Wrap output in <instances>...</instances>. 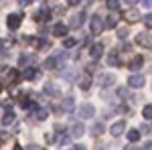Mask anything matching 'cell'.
Masks as SVG:
<instances>
[{"label": "cell", "mask_w": 152, "mask_h": 150, "mask_svg": "<svg viewBox=\"0 0 152 150\" xmlns=\"http://www.w3.org/2000/svg\"><path fill=\"white\" fill-rule=\"evenodd\" d=\"M14 150H23V146H14Z\"/></svg>", "instance_id": "cell-45"}, {"label": "cell", "mask_w": 152, "mask_h": 150, "mask_svg": "<svg viewBox=\"0 0 152 150\" xmlns=\"http://www.w3.org/2000/svg\"><path fill=\"white\" fill-rule=\"evenodd\" d=\"M114 81H116V75H114V73H102L99 79H97V83H99L102 87H112Z\"/></svg>", "instance_id": "cell-10"}, {"label": "cell", "mask_w": 152, "mask_h": 150, "mask_svg": "<svg viewBox=\"0 0 152 150\" xmlns=\"http://www.w3.org/2000/svg\"><path fill=\"white\" fill-rule=\"evenodd\" d=\"M41 75V71L37 69V67H24V73H23V77L26 81H33V79H37Z\"/></svg>", "instance_id": "cell-17"}, {"label": "cell", "mask_w": 152, "mask_h": 150, "mask_svg": "<svg viewBox=\"0 0 152 150\" xmlns=\"http://www.w3.org/2000/svg\"><path fill=\"white\" fill-rule=\"evenodd\" d=\"M53 35L55 37H67V26L63 23H57L55 26H53Z\"/></svg>", "instance_id": "cell-20"}, {"label": "cell", "mask_w": 152, "mask_h": 150, "mask_svg": "<svg viewBox=\"0 0 152 150\" xmlns=\"http://www.w3.org/2000/svg\"><path fill=\"white\" fill-rule=\"evenodd\" d=\"M142 65H144V57H142V55H136V57H132V59H130L128 69L136 73V71H140V69H142Z\"/></svg>", "instance_id": "cell-12"}, {"label": "cell", "mask_w": 152, "mask_h": 150, "mask_svg": "<svg viewBox=\"0 0 152 150\" xmlns=\"http://www.w3.org/2000/svg\"><path fill=\"white\" fill-rule=\"evenodd\" d=\"M57 140H59V146H69L73 138H71L69 134H61V136H57Z\"/></svg>", "instance_id": "cell-26"}, {"label": "cell", "mask_w": 152, "mask_h": 150, "mask_svg": "<svg viewBox=\"0 0 152 150\" xmlns=\"http://www.w3.org/2000/svg\"><path fill=\"white\" fill-rule=\"evenodd\" d=\"M144 24H146L148 29H152V12H148V14L144 16Z\"/></svg>", "instance_id": "cell-33"}, {"label": "cell", "mask_w": 152, "mask_h": 150, "mask_svg": "<svg viewBox=\"0 0 152 150\" xmlns=\"http://www.w3.org/2000/svg\"><path fill=\"white\" fill-rule=\"evenodd\" d=\"M128 85L132 89H142V87H144V77L138 75V73H134V75L128 77Z\"/></svg>", "instance_id": "cell-8"}, {"label": "cell", "mask_w": 152, "mask_h": 150, "mask_svg": "<svg viewBox=\"0 0 152 150\" xmlns=\"http://www.w3.org/2000/svg\"><path fill=\"white\" fill-rule=\"evenodd\" d=\"M35 63H37V55H26V53H23L18 57V65L20 67H35Z\"/></svg>", "instance_id": "cell-9"}, {"label": "cell", "mask_w": 152, "mask_h": 150, "mask_svg": "<svg viewBox=\"0 0 152 150\" xmlns=\"http://www.w3.org/2000/svg\"><path fill=\"white\" fill-rule=\"evenodd\" d=\"M45 91L47 93H51V95H53V97H59V87L57 85H55V83H51V81H49V83H45Z\"/></svg>", "instance_id": "cell-23"}, {"label": "cell", "mask_w": 152, "mask_h": 150, "mask_svg": "<svg viewBox=\"0 0 152 150\" xmlns=\"http://www.w3.org/2000/svg\"><path fill=\"white\" fill-rule=\"evenodd\" d=\"M6 138H8L6 132H0V146H2V142H6Z\"/></svg>", "instance_id": "cell-37"}, {"label": "cell", "mask_w": 152, "mask_h": 150, "mask_svg": "<svg viewBox=\"0 0 152 150\" xmlns=\"http://www.w3.org/2000/svg\"><path fill=\"white\" fill-rule=\"evenodd\" d=\"M136 43L144 49H152V33H140L136 37Z\"/></svg>", "instance_id": "cell-4"}, {"label": "cell", "mask_w": 152, "mask_h": 150, "mask_svg": "<svg viewBox=\"0 0 152 150\" xmlns=\"http://www.w3.org/2000/svg\"><path fill=\"white\" fill-rule=\"evenodd\" d=\"M59 108H61V112H63V114H69L71 110L75 108V100H73L71 95H67V97H63V100L59 102Z\"/></svg>", "instance_id": "cell-7"}, {"label": "cell", "mask_w": 152, "mask_h": 150, "mask_svg": "<svg viewBox=\"0 0 152 150\" xmlns=\"http://www.w3.org/2000/svg\"><path fill=\"white\" fill-rule=\"evenodd\" d=\"M2 89H4V83H2V79H0V91H2Z\"/></svg>", "instance_id": "cell-44"}, {"label": "cell", "mask_w": 152, "mask_h": 150, "mask_svg": "<svg viewBox=\"0 0 152 150\" xmlns=\"http://www.w3.org/2000/svg\"><path fill=\"white\" fill-rule=\"evenodd\" d=\"M83 134H85V126H83L81 122H77V124H73V126H71V130H69V136H71L73 140L81 138Z\"/></svg>", "instance_id": "cell-11"}, {"label": "cell", "mask_w": 152, "mask_h": 150, "mask_svg": "<svg viewBox=\"0 0 152 150\" xmlns=\"http://www.w3.org/2000/svg\"><path fill=\"white\" fill-rule=\"evenodd\" d=\"M124 2H126V4H130V6H134V4H138L140 0H124Z\"/></svg>", "instance_id": "cell-40"}, {"label": "cell", "mask_w": 152, "mask_h": 150, "mask_svg": "<svg viewBox=\"0 0 152 150\" xmlns=\"http://www.w3.org/2000/svg\"><path fill=\"white\" fill-rule=\"evenodd\" d=\"M14 118H16V116H14V112H12V110H6V112H4V116H2V126H10L12 122H14Z\"/></svg>", "instance_id": "cell-21"}, {"label": "cell", "mask_w": 152, "mask_h": 150, "mask_svg": "<svg viewBox=\"0 0 152 150\" xmlns=\"http://www.w3.org/2000/svg\"><path fill=\"white\" fill-rule=\"evenodd\" d=\"M116 24H118V16H116V14H110V16L104 20V26H105V29H114Z\"/></svg>", "instance_id": "cell-24"}, {"label": "cell", "mask_w": 152, "mask_h": 150, "mask_svg": "<svg viewBox=\"0 0 152 150\" xmlns=\"http://www.w3.org/2000/svg\"><path fill=\"white\" fill-rule=\"evenodd\" d=\"M124 18H126L128 23H138V20H140V12L136 10V8H130V10L124 12Z\"/></svg>", "instance_id": "cell-18"}, {"label": "cell", "mask_w": 152, "mask_h": 150, "mask_svg": "<svg viewBox=\"0 0 152 150\" xmlns=\"http://www.w3.org/2000/svg\"><path fill=\"white\" fill-rule=\"evenodd\" d=\"M20 23H23V14H18V12H14V14H10V16L6 18V24H8L10 31H16V29L20 26Z\"/></svg>", "instance_id": "cell-5"}, {"label": "cell", "mask_w": 152, "mask_h": 150, "mask_svg": "<svg viewBox=\"0 0 152 150\" xmlns=\"http://www.w3.org/2000/svg\"><path fill=\"white\" fill-rule=\"evenodd\" d=\"M104 29H105L104 26V18H102L99 14H94L91 20H89V33H91V35H99Z\"/></svg>", "instance_id": "cell-1"}, {"label": "cell", "mask_w": 152, "mask_h": 150, "mask_svg": "<svg viewBox=\"0 0 152 150\" xmlns=\"http://www.w3.org/2000/svg\"><path fill=\"white\" fill-rule=\"evenodd\" d=\"M124 150H140V148H138V146H132V144H130V146H126Z\"/></svg>", "instance_id": "cell-42"}, {"label": "cell", "mask_w": 152, "mask_h": 150, "mask_svg": "<svg viewBox=\"0 0 152 150\" xmlns=\"http://www.w3.org/2000/svg\"><path fill=\"white\" fill-rule=\"evenodd\" d=\"M77 116H79V118H83V120H89V118H94V116H95V108L91 104H83V105H79Z\"/></svg>", "instance_id": "cell-2"}, {"label": "cell", "mask_w": 152, "mask_h": 150, "mask_svg": "<svg viewBox=\"0 0 152 150\" xmlns=\"http://www.w3.org/2000/svg\"><path fill=\"white\" fill-rule=\"evenodd\" d=\"M8 81H10V83H16V81H18V71L16 69L8 71Z\"/></svg>", "instance_id": "cell-28"}, {"label": "cell", "mask_w": 152, "mask_h": 150, "mask_svg": "<svg viewBox=\"0 0 152 150\" xmlns=\"http://www.w3.org/2000/svg\"><path fill=\"white\" fill-rule=\"evenodd\" d=\"M95 150H105V146H104V144H97V146H95Z\"/></svg>", "instance_id": "cell-43"}, {"label": "cell", "mask_w": 152, "mask_h": 150, "mask_svg": "<svg viewBox=\"0 0 152 150\" xmlns=\"http://www.w3.org/2000/svg\"><path fill=\"white\" fill-rule=\"evenodd\" d=\"M26 150H41L39 146H35V144H31V146H26Z\"/></svg>", "instance_id": "cell-41"}, {"label": "cell", "mask_w": 152, "mask_h": 150, "mask_svg": "<svg viewBox=\"0 0 152 150\" xmlns=\"http://www.w3.org/2000/svg\"><path fill=\"white\" fill-rule=\"evenodd\" d=\"M75 47V39H65V49H71Z\"/></svg>", "instance_id": "cell-34"}, {"label": "cell", "mask_w": 152, "mask_h": 150, "mask_svg": "<svg viewBox=\"0 0 152 150\" xmlns=\"http://www.w3.org/2000/svg\"><path fill=\"white\" fill-rule=\"evenodd\" d=\"M140 150H152V142H150V140H148V142H144Z\"/></svg>", "instance_id": "cell-35"}, {"label": "cell", "mask_w": 152, "mask_h": 150, "mask_svg": "<svg viewBox=\"0 0 152 150\" xmlns=\"http://www.w3.org/2000/svg\"><path fill=\"white\" fill-rule=\"evenodd\" d=\"M83 23H85V12H79V14L71 16L69 26H71V29H79V26H83Z\"/></svg>", "instance_id": "cell-15"}, {"label": "cell", "mask_w": 152, "mask_h": 150, "mask_svg": "<svg viewBox=\"0 0 152 150\" xmlns=\"http://www.w3.org/2000/svg\"><path fill=\"white\" fill-rule=\"evenodd\" d=\"M102 55H104V45H102V43H95V45H91V49H89V57L94 59V61H97Z\"/></svg>", "instance_id": "cell-16"}, {"label": "cell", "mask_w": 152, "mask_h": 150, "mask_svg": "<svg viewBox=\"0 0 152 150\" xmlns=\"http://www.w3.org/2000/svg\"><path fill=\"white\" fill-rule=\"evenodd\" d=\"M83 0H67V4H69V6H77V4H81Z\"/></svg>", "instance_id": "cell-36"}, {"label": "cell", "mask_w": 152, "mask_h": 150, "mask_svg": "<svg viewBox=\"0 0 152 150\" xmlns=\"http://www.w3.org/2000/svg\"><path fill=\"white\" fill-rule=\"evenodd\" d=\"M35 18H37V20L47 23L49 18H51V10H49V8H39V10H37V14H35Z\"/></svg>", "instance_id": "cell-19"}, {"label": "cell", "mask_w": 152, "mask_h": 150, "mask_svg": "<svg viewBox=\"0 0 152 150\" xmlns=\"http://www.w3.org/2000/svg\"><path fill=\"white\" fill-rule=\"evenodd\" d=\"M71 150H87L83 144H75V146H71Z\"/></svg>", "instance_id": "cell-38"}, {"label": "cell", "mask_w": 152, "mask_h": 150, "mask_svg": "<svg viewBox=\"0 0 152 150\" xmlns=\"http://www.w3.org/2000/svg\"><path fill=\"white\" fill-rule=\"evenodd\" d=\"M140 134H146V136H152V122L150 124H144L140 128Z\"/></svg>", "instance_id": "cell-29"}, {"label": "cell", "mask_w": 152, "mask_h": 150, "mask_svg": "<svg viewBox=\"0 0 152 150\" xmlns=\"http://www.w3.org/2000/svg\"><path fill=\"white\" fill-rule=\"evenodd\" d=\"M142 4H144L146 8H152V0H142Z\"/></svg>", "instance_id": "cell-39"}, {"label": "cell", "mask_w": 152, "mask_h": 150, "mask_svg": "<svg viewBox=\"0 0 152 150\" xmlns=\"http://www.w3.org/2000/svg\"><path fill=\"white\" fill-rule=\"evenodd\" d=\"M77 85L81 87L83 91H87V89L91 87V75H89V71H85V73H81V75L77 77Z\"/></svg>", "instance_id": "cell-6"}, {"label": "cell", "mask_w": 152, "mask_h": 150, "mask_svg": "<svg viewBox=\"0 0 152 150\" xmlns=\"http://www.w3.org/2000/svg\"><path fill=\"white\" fill-rule=\"evenodd\" d=\"M104 124H102V122H97V124H94V126H91V136H94V138H99V136H102V134H104Z\"/></svg>", "instance_id": "cell-22"}, {"label": "cell", "mask_w": 152, "mask_h": 150, "mask_svg": "<svg viewBox=\"0 0 152 150\" xmlns=\"http://www.w3.org/2000/svg\"><path fill=\"white\" fill-rule=\"evenodd\" d=\"M107 65H112V67H124V63H122V59H120V51L114 49V51H110L107 53Z\"/></svg>", "instance_id": "cell-3"}, {"label": "cell", "mask_w": 152, "mask_h": 150, "mask_svg": "<svg viewBox=\"0 0 152 150\" xmlns=\"http://www.w3.org/2000/svg\"><path fill=\"white\" fill-rule=\"evenodd\" d=\"M126 136H128L130 142H138L142 134H140V130H128V134H126Z\"/></svg>", "instance_id": "cell-25"}, {"label": "cell", "mask_w": 152, "mask_h": 150, "mask_svg": "<svg viewBox=\"0 0 152 150\" xmlns=\"http://www.w3.org/2000/svg\"><path fill=\"white\" fill-rule=\"evenodd\" d=\"M142 116H144L146 120H152V104H150V105H144V110H142Z\"/></svg>", "instance_id": "cell-27"}, {"label": "cell", "mask_w": 152, "mask_h": 150, "mask_svg": "<svg viewBox=\"0 0 152 150\" xmlns=\"http://www.w3.org/2000/svg\"><path fill=\"white\" fill-rule=\"evenodd\" d=\"M124 130H126V122H124V120H120V122H116L114 126L110 128V134L118 138V136H122V134H124Z\"/></svg>", "instance_id": "cell-13"}, {"label": "cell", "mask_w": 152, "mask_h": 150, "mask_svg": "<svg viewBox=\"0 0 152 150\" xmlns=\"http://www.w3.org/2000/svg\"><path fill=\"white\" fill-rule=\"evenodd\" d=\"M118 39H128V29H124V26H120V29H118Z\"/></svg>", "instance_id": "cell-31"}, {"label": "cell", "mask_w": 152, "mask_h": 150, "mask_svg": "<svg viewBox=\"0 0 152 150\" xmlns=\"http://www.w3.org/2000/svg\"><path fill=\"white\" fill-rule=\"evenodd\" d=\"M118 95H120L122 100H126V97H130V93H128V89H126V87H120V89H118Z\"/></svg>", "instance_id": "cell-32"}, {"label": "cell", "mask_w": 152, "mask_h": 150, "mask_svg": "<svg viewBox=\"0 0 152 150\" xmlns=\"http://www.w3.org/2000/svg\"><path fill=\"white\" fill-rule=\"evenodd\" d=\"M31 110H33V114H35V120H39V122L47 120V116H49L47 108H41V105H33Z\"/></svg>", "instance_id": "cell-14"}, {"label": "cell", "mask_w": 152, "mask_h": 150, "mask_svg": "<svg viewBox=\"0 0 152 150\" xmlns=\"http://www.w3.org/2000/svg\"><path fill=\"white\" fill-rule=\"evenodd\" d=\"M107 8L110 10H118L120 8V0H107Z\"/></svg>", "instance_id": "cell-30"}]
</instances>
